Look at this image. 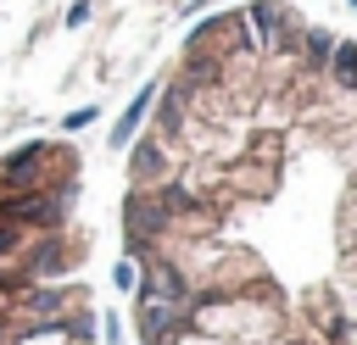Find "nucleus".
<instances>
[{"label":"nucleus","instance_id":"obj_3","mask_svg":"<svg viewBox=\"0 0 357 345\" xmlns=\"http://www.w3.org/2000/svg\"><path fill=\"white\" fill-rule=\"evenodd\" d=\"M17 345H100V339H95V323H50V328H39Z\"/></svg>","mask_w":357,"mask_h":345},{"label":"nucleus","instance_id":"obj_1","mask_svg":"<svg viewBox=\"0 0 357 345\" xmlns=\"http://www.w3.org/2000/svg\"><path fill=\"white\" fill-rule=\"evenodd\" d=\"M134 345H357V33L201 17L123 172Z\"/></svg>","mask_w":357,"mask_h":345},{"label":"nucleus","instance_id":"obj_2","mask_svg":"<svg viewBox=\"0 0 357 345\" xmlns=\"http://www.w3.org/2000/svg\"><path fill=\"white\" fill-rule=\"evenodd\" d=\"M95 234L73 139H22L0 156V345L50 323H95Z\"/></svg>","mask_w":357,"mask_h":345}]
</instances>
